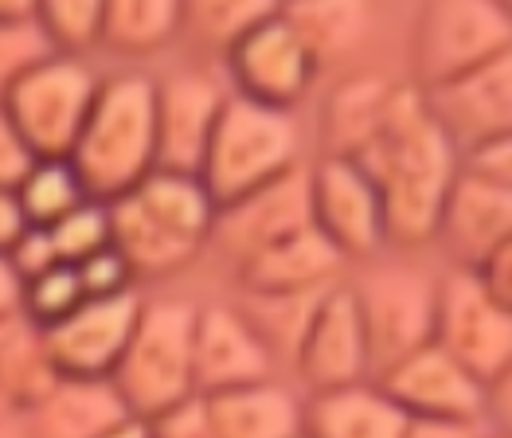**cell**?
<instances>
[{
	"label": "cell",
	"instance_id": "3",
	"mask_svg": "<svg viewBox=\"0 0 512 438\" xmlns=\"http://www.w3.org/2000/svg\"><path fill=\"white\" fill-rule=\"evenodd\" d=\"M196 313L200 306L180 298H157L141 306L126 352L110 376L114 392L122 395L133 419L157 423L180 403L196 399V368H192Z\"/></svg>",
	"mask_w": 512,
	"mask_h": 438
},
{
	"label": "cell",
	"instance_id": "34",
	"mask_svg": "<svg viewBox=\"0 0 512 438\" xmlns=\"http://www.w3.org/2000/svg\"><path fill=\"white\" fill-rule=\"evenodd\" d=\"M55 255L67 266H79L110 247V208L102 200H86L71 216H63L55 227H47Z\"/></svg>",
	"mask_w": 512,
	"mask_h": 438
},
{
	"label": "cell",
	"instance_id": "24",
	"mask_svg": "<svg viewBox=\"0 0 512 438\" xmlns=\"http://www.w3.org/2000/svg\"><path fill=\"white\" fill-rule=\"evenodd\" d=\"M106 208H110V247L129 263L133 278L176 274L188 263H196V255L204 251V247L180 239L157 216H149L133 196H122V200H114Z\"/></svg>",
	"mask_w": 512,
	"mask_h": 438
},
{
	"label": "cell",
	"instance_id": "25",
	"mask_svg": "<svg viewBox=\"0 0 512 438\" xmlns=\"http://www.w3.org/2000/svg\"><path fill=\"white\" fill-rule=\"evenodd\" d=\"M126 196H133L149 216H157L165 227H172L180 239H188L196 247L212 243V227L219 208H215L212 192L204 188L200 176L157 169V173H149Z\"/></svg>",
	"mask_w": 512,
	"mask_h": 438
},
{
	"label": "cell",
	"instance_id": "29",
	"mask_svg": "<svg viewBox=\"0 0 512 438\" xmlns=\"http://www.w3.org/2000/svg\"><path fill=\"white\" fill-rule=\"evenodd\" d=\"M184 28L176 0H110L102 4V47L118 55H153Z\"/></svg>",
	"mask_w": 512,
	"mask_h": 438
},
{
	"label": "cell",
	"instance_id": "18",
	"mask_svg": "<svg viewBox=\"0 0 512 438\" xmlns=\"http://www.w3.org/2000/svg\"><path fill=\"white\" fill-rule=\"evenodd\" d=\"M512 239V192L462 169L438 219V243L462 270H477Z\"/></svg>",
	"mask_w": 512,
	"mask_h": 438
},
{
	"label": "cell",
	"instance_id": "30",
	"mask_svg": "<svg viewBox=\"0 0 512 438\" xmlns=\"http://www.w3.org/2000/svg\"><path fill=\"white\" fill-rule=\"evenodd\" d=\"M274 12L278 4H266V0H192L184 4V28L208 51L231 55Z\"/></svg>",
	"mask_w": 512,
	"mask_h": 438
},
{
	"label": "cell",
	"instance_id": "37",
	"mask_svg": "<svg viewBox=\"0 0 512 438\" xmlns=\"http://www.w3.org/2000/svg\"><path fill=\"white\" fill-rule=\"evenodd\" d=\"M462 169H470V173L485 176V180H493V184L512 192V133L466 149L462 153Z\"/></svg>",
	"mask_w": 512,
	"mask_h": 438
},
{
	"label": "cell",
	"instance_id": "6",
	"mask_svg": "<svg viewBox=\"0 0 512 438\" xmlns=\"http://www.w3.org/2000/svg\"><path fill=\"white\" fill-rule=\"evenodd\" d=\"M512 51V12L493 0H430L415 24L419 90L450 87Z\"/></svg>",
	"mask_w": 512,
	"mask_h": 438
},
{
	"label": "cell",
	"instance_id": "28",
	"mask_svg": "<svg viewBox=\"0 0 512 438\" xmlns=\"http://www.w3.org/2000/svg\"><path fill=\"white\" fill-rule=\"evenodd\" d=\"M282 12L294 24L305 51L313 55L317 71L348 59L368 40V24H372L368 8L356 0H305V4H286Z\"/></svg>",
	"mask_w": 512,
	"mask_h": 438
},
{
	"label": "cell",
	"instance_id": "32",
	"mask_svg": "<svg viewBox=\"0 0 512 438\" xmlns=\"http://www.w3.org/2000/svg\"><path fill=\"white\" fill-rule=\"evenodd\" d=\"M36 24L51 55L83 59V51L102 44V4L98 0H47L36 4Z\"/></svg>",
	"mask_w": 512,
	"mask_h": 438
},
{
	"label": "cell",
	"instance_id": "36",
	"mask_svg": "<svg viewBox=\"0 0 512 438\" xmlns=\"http://www.w3.org/2000/svg\"><path fill=\"white\" fill-rule=\"evenodd\" d=\"M75 270H79V282H83L86 298H118V294H133V282H137L133 270H129V263L114 251V247L98 251L94 259L79 263Z\"/></svg>",
	"mask_w": 512,
	"mask_h": 438
},
{
	"label": "cell",
	"instance_id": "40",
	"mask_svg": "<svg viewBox=\"0 0 512 438\" xmlns=\"http://www.w3.org/2000/svg\"><path fill=\"white\" fill-rule=\"evenodd\" d=\"M32 165H36L32 149L24 145V137L12 130V122L0 110V188L4 192H16L20 180L32 173Z\"/></svg>",
	"mask_w": 512,
	"mask_h": 438
},
{
	"label": "cell",
	"instance_id": "15",
	"mask_svg": "<svg viewBox=\"0 0 512 438\" xmlns=\"http://www.w3.org/2000/svg\"><path fill=\"white\" fill-rule=\"evenodd\" d=\"M192 368H196V395H215L274 380L278 364L262 349L255 329L243 321V313L235 306H200Z\"/></svg>",
	"mask_w": 512,
	"mask_h": 438
},
{
	"label": "cell",
	"instance_id": "5",
	"mask_svg": "<svg viewBox=\"0 0 512 438\" xmlns=\"http://www.w3.org/2000/svg\"><path fill=\"white\" fill-rule=\"evenodd\" d=\"M98 87L102 79L83 59L43 55L4 90L0 110L36 161H67L90 118Z\"/></svg>",
	"mask_w": 512,
	"mask_h": 438
},
{
	"label": "cell",
	"instance_id": "14",
	"mask_svg": "<svg viewBox=\"0 0 512 438\" xmlns=\"http://www.w3.org/2000/svg\"><path fill=\"white\" fill-rule=\"evenodd\" d=\"M294 372L309 395L337 392L372 380L368 368V345H364V325H360V309L352 286L337 282L333 290H325L321 306L313 313V325L305 333L294 360Z\"/></svg>",
	"mask_w": 512,
	"mask_h": 438
},
{
	"label": "cell",
	"instance_id": "26",
	"mask_svg": "<svg viewBox=\"0 0 512 438\" xmlns=\"http://www.w3.org/2000/svg\"><path fill=\"white\" fill-rule=\"evenodd\" d=\"M395 87L376 75H352L333 90L325 106V157H360L364 145L376 137L387 114Z\"/></svg>",
	"mask_w": 512,
	"mask_h": 438
},
{
	"label": "cell",
	"instance_id": "22",
	"mask_svg": "<svg viewBox=\"0 0 512 438\" xmlns=\"http://www.w3.org/2000/svg\"><path fill=\"white\" fill-rule=\"evenodd\" d=\"M59 368L51 364L43 329H36L24 313L0 321V423L28 419L59 384Z\"/></svg>",
	"mask_w": 512,
	"mask_h": 438
},
{
	"label": "cell",
	"instance_id": "19",
	"mask_svg": "<svg viewBox=\"0 0 512 438\" xmlns=\"http://www.w3.org/2000/svg\"><path fill=\"white\" fill-rule=\"evenodd\" d=\"M215 438H301L305 403L278 380L200 395Z\"/></svg>",
	"mask_w": 512,
	"mask_h": 438
},
{
	"label": "cell",
	"instance_id": "20",
	"mask_svg": "<svg viewBox=\"0 0 512 438\" xmlns=\"http://www.w3.org/2000/svg\"><path fill=\"white\" fill-rule=\"evenodd\" d=\"M239 270L243 290H274V294H309V290H329L341 282L344 259L333 251V243L309 227L294 239L247 259Z\"/></svg>",
	"mask_w": 512,
	"mask_h": 438
},
{
	"label": "cell",
	"instance_id": "38",
	"mask_svg": "<svg viewBox=\"0 0 512 438\" xmlns=\"http://www.w3.org/2000/svg\"><path fill=\"white\" fill-rule=\"evenodd\" d=\"M12 270H16V278L20 282H32V278H40L43 270H51V266H59L63 259L55 255V243H51V235L43 231V227H28V235L4 255Z\"/></svg>",
	"mask_w": 512,
	"mask_h": 438
},
{
	"label": "cell",
	"instance_id": "49",
	"mask_svg": "<svg viewBox=\"0 0 512 438\" xmlns=\"http://www.w3.org/2000/svg\"><path fill=\"white\" fill-rule=\"evenodd\" d=\"M0 438H4V435H0Z\"/></svg>",
	"mask_w": 512,
	"mask_h": 438
},
{
	"label": "cell",
	"instance_id": "27",
	"mask_svg": "<svg viewBox=\"0 0 512 438\" xmlns=\"http://www.w3.org/2000/svg\"><path fill=\"white\" fill-rule=\"evenodd\" d=\"M333 290V286H329ZM325 290H309V294H274V290H243L239 313L243 321L255 329L262 349L274 356V364H290L298 360V349L313 325V313L321 306Z\"/></svg>",
	"mask_w": 512,
	"mask_h": 438
},
{
	"label": "cell",
	"instance_id": "48",
	"mask_svg": "<svg viewBox=\"0 0 512 438\" xmlns=\"http://www.w3.org/2000/svg\"><path fill=\"white\" fill-rule=\"evenodd\" d=\"M485 438H505V435H493V431H489V435H485Z\"/></svg>",
	"mask_w": 512,
	"mask_h": 438
},
{
	"label": "cell",
	"instance_id": "21",
	"mask_svg": "<svg viewBox=\"0 0 512 438\" xmlns=\"http://www.w3.org/2000/svg\"><path fill=\"white\" fill-rule=\"evenodd\" d=\"M403 431L407 415L380 392L376 380L305 399L301 438H403Z\"/></svg>",
	"mask_w": 512,
	"mask_h": 438
},
{
	"label": "cell",
	"instance_id": "23",
	"mask_svg": "<svg viewBox=\"0 0 512 438\" xmlns=\"http://www.w3.org/2000/svg\"><path fill=\"white\" fill-rule=\"evenodd\" d=\"M129 419L110 380H59L55 392L28 415V438H102Z\"/></svg>",
	"mask_w": 512,
	"mask_h": 438
},
{
	"label": "cell",
	"instance_id": "1",
	"mask_svg": "<svg viewBox=\"0 0 512 438\" xmlns=\"http://www.w3.org/2000/svg\"><path fill=\"white\" fill-rule=\"evenodd\" d=\"M384 208L387 247H427L438 239L442 204L462 173V149L430 114L419 87H395L376 137L352 157Z\"/></svg>",
	"mask_w": 512,
	"mask_h": 438
},
{
	"label": "cell",
	"instance_id": "12",
	"mask_svg": "<svg viewBox=\"0 0 512 438\" xmlns=\"http://www.w3.org/2000/svg\"><path fill=\"white\" fill-rule=\"evenodd\" d=\"M141 298L118 294V298H86L75 313H67L59 325L43 329V345L59 376L67 380H110L122 352L129 345V333L137 325Z\"/></svg>",
	"mask_w": 512,
	"mask_h": 438
},
{
	"label": "cell",
	"instance_id": "16",
	"mask_svg": "<svg viewBox=\"0 0 512 438\" xmlns=\"http://www.w3.org/2000/svg\"><path fill=\"white\" fill-rule=\"evenodd\" d=\"M227 94L208 75H172L157 83V169L200 176Z\"/></svg>",
	"mask_w": 512,
	"mask_h": 438
},
{
	"label": "cell",
	"instance_id": "9",
	"mask_svg": "<svg viewBox=\"0 0 512 438\" xmlns=\"http://www.w3.org/2000/svg\"><path fill=\"white\" fill-rule=\"evenodd\" d=\"M309 212L313 227L333 243L344 263L372 259L387 247L380 196L364 169L348 157H321L309 169Z\"/></svg>",
	"mask_w": 512,
	"mask_h": 438
},
{
	"label": "cell",
	"instance_id": "39",
	"mask_svg": "<svg viewBox=\"0 0 512 438\" xmlns=\"http://www.w3.org/2000/svg\"><path fill=\"white\" fill-rule=\"evenodd\" d=\"M149 427H153V438H215L212 419H208V407H204L200 395L188 399V403H180L176 411L161 415V419L149 423Z\"/></svg>",
	"mask_w": 512,
	"mask_h": 438
},
{
	"label": "cell",
	"instance_id": "47",
	"mask_svg": "<svg viewBox=\"0 0 512 438\" xmlns=\"http://www.w3.org/2000/svg\"><path fill=\"white\" fill-rule=\"evenodd\" d=\"M102 438H153V427H149L145 419H133V415H129L118 427H110Z\"/></svg>",
	"mask_w": 512,
	"mask_h": 438
},
{
	"label": "cell",
	"instance_id": "41",
	"mask_svg": "<svg viewBox=\"0 0 512 438\" xmlns=\"http://www.w3.org/2000/svg\"><path fill=\"white\" fill-rule=\"evenodd\" d=\"M473 274L481 278V286L489 290V298L505 309V313H512V239L501 243Z\"/></svg>",
	"mask_w": 512,
	"mask_h": 438
},
{
	"label": "cell",
	"instance_id": "17",
	"mask_svg": "<svg viewBox=\"0 0 512 438\" xmlns=\"http://www.w3.org/2000/svg\"><path fill=\"white\" fill-rule=\"evenodd\" d=\"M423 94H427L430 114L462 153L481 141L505 137L512 133V51L450 87L423 90Z\"/></svg>",
	"mask_w": 512,
	"mask_h": 438
},
{
	"label": "cell",
	"instance_id": "45",
	"mask_svg": "<svg viewBox=\"0 0 512 438\" xmlns=\"http://www.w3.org/2000/svg\"><path fill=\"white\" fill-rule=\"evenodd\" d=\"M20 298H24V282L16 278L12 263L0 255V321H8V317L20 313Z\"/></svg>",
	"mask_w": 512,
	"mask_h": 438
},
{
	"label": "cell",
	"instance_id": "7",
	"mask_svg": "<svg viewBox=\"0 0 512 438\" xmlns=\"http://www.w3.org/2000/svg\"><path fill=\"white\" fill-rule=\"evenodd\" d=\"M368 368L380 380L407 356L434 345V317H438V282L411 266H380L360 286H352Z\"/></svg>",
	"mask_w": 512,
	"mask_h": 438
},
{
	"label": "cell",
	"instance_id": "11",
	"mask_svg": "<svg viewBox=\"0 0 512 438\" xmlns=\"http://www.w3.org/2000/svg\"><path fill=\"white\" fill-rule=\"evenodd\" d=\"M313 227V212H309V169L301 165L294 173L278 176L274 184L258 188L251 196L227 204L215 212L212 243L235 266L255 259L262 251L294 239L301 231Z\"/></svg>",
	"mask_w": 512,
	"mask_h": 438
},
{
	"label": "cell",
	"instance_id": "10",
	"mask_svg": "<svg viewBox=\"0 0 512 438\" xmlns=\"http://www.w3.org/2000/svg\"><path fill=\"white\" fill-rule=\"evenodd\" d=\"M227 71L235 79V94L251 98L258 106H274V110H294L309 94L313 79L321 75L282 8L274 16H266L255 32L227 55Z\"/></svg>",
	"mask_w": 512,
	"mask_h": 438
},
{
	"label": "cell",
	"instance_id": "31",
	"mask_svg": "<svg viewBox=\"0 0 512 438\" xmlns=\"http://www.w3.org/2000/svg\"><path fill=\"white\" fill-rule=\"evenodd\" d=\"M16 200L28 216V227H55L63 216H71L79 204H86L83 180L71 169V161H36L32 173L20 180Z\"/></svg>",
	"mask_w": 512,
	"mask_h": 438
},
{
	"label": "cell",
	"instance_id": "13",
	"mask_svg": "<svg viewBox=\"0 0 512 438\" xmlns=\"http://www.w3.org/2000/svg\"><path fill=\"white\" fill-rule=\"evenodd\" d=\"M380 392L407 419H446V423H481L485 419V384L438 345H427L403 364L384 372Z\"/></svg>",
	"mask_w": 512,
	"mask_h": 438
},
{
	"label": "cell",
	"instance_id": "46",
	"mask_svg": "<svg viewBox=\"0 0 512 438\" xmlns=\"http://www.w3.org/2000/svg\"><path fill=\"white\" fill-rule=\"evenodd\" d=\"M36 20V4L28 0H0V24H28Z\"/></svg>",
	"mask_w": 512,
	"mask_h": 438
},
{
	"label": "cell",
	"instance_id": "33",
	"mask_svg": "<svg viewBox=\"0 0 512 438\" xmlns=\"http://www.w3.org/2000/svg\"><path fill=\"white\" fill-rule=\"evenodd\" d=\"M83 302H86V294H83V282H79V270L59 263V266H51V270H43L40 278L24 282L20 313H24L36 329H51V325H59L67 313H75Z\"/></svg>",
	"mask_w": 512,
	"mask_h": 438
},
{
	"label": "cell",
	"instance_id": "44",
	"mask_svg": "<svg viewBox=\"0 0 512 438\" xmlns=\"http://www.w3.org/2000/svg\"><path fill=\"white\" fill-rule=\"evenodd\" d=\"M403 438H485L481 423H446V419H407Z\"/></svg>",
	"mask_w": 512,
	"mask_h": 438
},
{
	"label": "cell",
	"instance_id": "43",
	"mask_svg": "<svg viewBox=\"0 0 512 438\" xmlns=\"http://www.w3.org/2000/svg\"><path fill=\"white\" fill-rule=\"evenodd\" d=\"M24 235H28V216L16 200V192L0 188V255H8Z\"/></svg>",
	"mask_w": 512,
	"mask_h": 438
},
{
	"label": "cell",
	"instance_id": "2",
	"mask_svg": "<svg viewBox=\"0 0 512 438\" xmlns=\"http://www.w3.org/2000/svg\"><path fill=\"white\" fill-rule=\"evenodd\" d=\"M71 169L86 196L114 204L157 173V83L149 75H114L98 87Z\"/></svg>",
	"mask_w": 512,
	"mask_h": 438
},
{
	"label": "cell",
	"instance_id": "4",
	"mask_svg": "<svg viewBox=\"0 0 512 438\" xmlns=\"http://www.w3.org/2000/svg\"><path fill=\"white\" fill-rule=\"evenodd\" d=\"M294 169H301V130L294 114L227 94L200 165V180L212 192L215 208H227Z\"/></svg>",
	"mask_w": 512,
	"mask_h": 438
},
{
	"label": "cell",
	"instance_id": "42",
	"mask_svg": "<svg viewBox=\"0 0 512 438\" xmlns=\"http://www.w3.org/2000/svg\"><path fill=\"white\" fill-rule=\"evenodd\" d=\"M485 423L493 427V435L512 438V364L485 384Z\"/></svg>",
	"mask_w": 512,
	"mask_h": 438
},
{
	"label": "cell",
	"instance_id": "8",
	"mask_svg": "<svg viewBox=\"0 0 512 438\" xmlns=\"http://www.w3.org/2000/svg\"><path fill=\"white\" fill-rule=\"evenodd\" d=\"M434 345L450 352L481 384L497 380L512 364V313L489 298L473 270L454 266L438 282Z\"/></svg>",
	"mask_w": 512,
	"mask_h": 438
},
{
	"label": "cell",
	"instance_id": "35",
	"mask_svg": "<svg viewBox=\"0 0 512 438\" xmlns=\"http://www.w3.org/2000/svg\"><path fill=\"white\" fill-rule=\"evenodd\" d=\"M43 55H51V47L43 40L36 20H28V24H0V98L32 63H40Z\"/></svg>",
	"mask_w": 512,
	"mask_h": 438
}]
</instances>
